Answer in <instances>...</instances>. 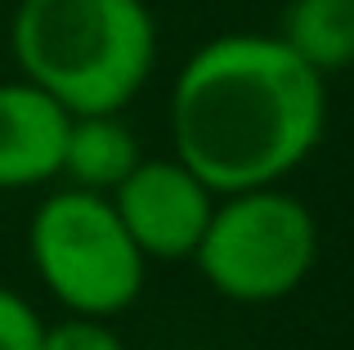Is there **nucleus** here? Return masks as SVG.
<instances>
[{"label": "nucleus", "mask_w": 354, "mask_h": 350, "mask_svg": "<svg viewBox=\"0 0 354 350\" xmlns=\"http://www.w3.org/2000/svg\"><path fill=\"white\" fill-rule=\"evenodd\" d=\"M323 72L278 36L229 32L189 54L171 90V140L216 198L278 184L319 149Z\"/></svg>", "instance_id": "f257e3e1"}, {"label": "nucleus", "mask_w": 354, "mask_h": 350, "mask_svg": "<svg viewBox=\"0 0 354 350\" xmlns=\"http://www.w3.org/2000/svg\"><path fill=\"white\" fill-rule=\"evenodd\" d=\"M9 50L72 117L121 113L153 77L157 23L144 0H23Z\"/></svg>", "instance_id": "f03ea898"}, {"label": "nucleus", "mask_w": 354, "mask_h": 350, "mask_svg": "<svg viewBox=\"0 0 354 350\" xmlns=\"http://www.w3.org/2000/svg\"><path fill=\"white\" fill-rule=\"evenodd\" d=\"M193 261L220 297L269 306L310 279L319 261V220L278 184L225 193V202L211 207Z\"/></svg>", "instance_id": "7ed1b4c3"}, {"label": "nucleus", "mask_w": 354, "mask_h": 350, "mask_svg": "<svg viewBox=\"0 0 354 350\" xmlns=\"http://www.w3.org/2000/svg\"><path fill=\"white\" fill-rule=\"evenodd\" d=\"M27 252L59 306L72 315L113 319L135 306L144 288V261L113 202L90 189H63L45 198L27 229Z\"/></svg>", "instance_id": "20e7f679"}, {"label": "nucleus", "mask_w": 354, "mask_h": 350, "mask_svg": "<svg viewBox=\"0 0 354 350\" xmlns=\"http://www.w3.org/2000/svg\"><path fill=\"white\" fill-rule=\"evenodd\" d=\"M108 202L144 256L184 261L198 252L216 193L180 158H139L126 180L108 193Z\"/></svg>", "instance_id": "39448f33"}, {"label": "nucleus", "mask_w": 354, "mask_h": 350, "mask_svg": "<svg viewBox=\"0 0 354 350\" xmlns=\"http://www.w3.org/2000/svg\"><path fill=\"white\" fill-rule=\"evenodd\" d=\"M72 113L32 81H0V189L45 184L63 171Z\"/></svg>", "instance_id": "423d86ee"}, {"label": "nucleus", "mask_w": 354, "mask_h": 350, "mask_svg": "<svg viewBox=\"0 0 354 350\" xmlns=\"http://www.w3.org/2000/svg\"><path fill=\"white\" fill-rule=\"evenodd\" d=\"M135 162H139V140L121 122V113H81L68 122L59 175H68L77 189L113 193Z\"/></svg>", "instance_id": "0eeeda50"}, {"label": "nucleus", "mask_w": 354, "mask_h": 350, "mask_svg": "<svg viewBox=\"0 0 354 350\" xmlns=\"http://www.w3.org/2000/svg\"><path fill=\"white\" fill-rule=\"evenodd\" d=\"M278 41L314 72H341L354 63V0H292L283 9Z\"/></svg>", "instance_id": "6e6552de"}, {"label": "nucleus", "mask_w": 354, "mask_h": 350, "mask_svg": "<svg viewBox=\"0 0 354 350\" xmlns=\"http://www.w3.org/2000/svg\"><path fill=\"white\" fill-rule=\"evenodd\" d=\"M36 350H126L121 337L108 328V319L95 315H72L63 324L41 328V346Z\"/></svg>", "instance_id": "1a4fd4ad"}, {"label": "nucleus", "mask_w": 354, "mask_h": 350, "mask_svg": "<svg viewBox=\"0 0 354 350\" xmlns=\"http://www.w3.org/2000/svg\"><path fill=\"white\" fill-rule=\"evenodd\" d=\"M41 315L18 292L0 288V350H36L41 346Z\"/></svg>", "instance_id": "9d476101"}]
</instances>
